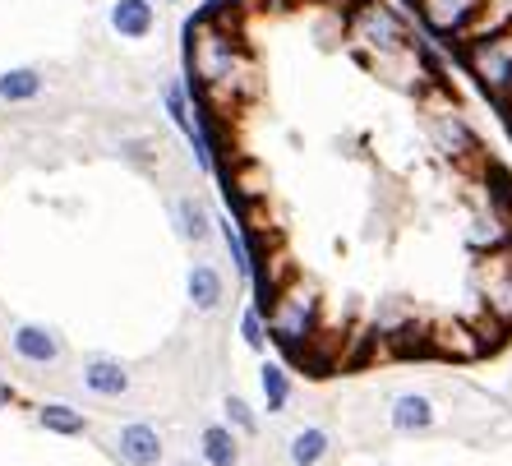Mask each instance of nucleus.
<instances>
[{
    "instance_id": "nucleus-6",
    "label": "nucleus",
    "mask_w": 512,
    "mask_h": 466,
    "mask_svg": "<svg viewBox=\"0 0 512 466\" xmlns=\"http://www.w3.org/2000/svg\"><path fill=\"white\" fill-rule=\"evenodd\" d=\"M480 291H485V314L512 328V250H494L480 263Z\"/></svg>"
},
{
    "instance_id": "nucleus-20",
    "label": "nucleus",
    "mask_w": 512,
    "mask_h": 466,
    "mask_svg": "<svg viewBox=\"0 0 512 466\" xmlns=\"http://www.w3.org/2000/svg\"><path fill=\"white\" fill-rule=\"evenodd\" d=\"M42 93V74L37 70H5L0 74V102H33Z\"/></svg>"
},
{
    "instance_id": "nucleus-11",
    "label": "nucleus",
    "mask_w": 512,
    "mask_h": 466,
    "mask_svg": "<svg viewBox=\"0 0 512 466\" xmlns=\"http://www.w3.org/2000/svg\"><path fill=\"white\" fill-rule=\"evenodd\" d=\"M79 379H84V388L93 397H125L134 388V379H130V370L120 365L116 356H88L84 360V370H79Z\"/></svg>"
},
{
    "instance_id": "nucleus-10",
    "label": "nucleus",
    "mask_w": 512,
    "mask_h": 466,
    "mask_svg": "<svg viewBox=\"0 0 512 466\" xmlns=\"http://www.w3.org/2000/svg\"><path fill=\"white\" fill-rule=\"evenodd\" d=\"M434 420H439V411H434V397L429 393H397L388 402V425L397 434H429Z\"/></svg>"
},
{
    "instance_id": "nucleus-25",
    "label": "nucleus",
    "mask_w": 512,
    "mask_h": 466,
    "mask_svg": "<svg viewBox=\"0 0 512 466\" xmlns=\"http://www.w3.org/2000/svg\"><path fill=\"white\" fill-rule=\"evenodd\" d=\"M508 120H512V102H508Z\"/></svg>"
},
{
    "instance_id": "nucleus-5",
    "label": "nucleus",
    "mask_w": 512,
    "mask_h": 466,
    "mask_svg": "<svg viewBox=\"0 0 512 466\" xmlns=\"http://www.w3.org/2000/svg\"><path fill=\"white\" fill-rule=\"evenodd\" d=\"M489 0H416L420 19L434 37H471V24H476V14L485 10Z\"/></svg>"
},
{
    "instance_id": "nucleus-14",
    "label": "nucleus",
    "mask_w": 512,
    "mask_h": 466,
    "mask_svg": "<svg viewBox=\"0 0 512 466\" xmlns=\"http://www.w3.org/2000/svg\"><path fill=\"white\" fill-rule=\"evenodd\" d=\"M333 453V434L323 430V425H300L286 443V462L291 466H323Z\"/></svg>"
},
{
    "instance_id": "nucleus-16",
    "label": "nucleus",
    "mask_w": 512,
    "mask_h": 466,
    "mask_svg": "<svg viewBox=\"0 0 512 466\" xmlns=\"http://www.w3.org/2000/svg\"><path fill=\"white\" fill-rule=\"evenodd\" d=\"M213 222H217V217L208 213V208H203L194 194H180V199H176V231L190 240V245H208V236H213Z\"/></svg>"
},
{
    "instance_id": "nucleus-18",
    "label": "nucleus",
    "mask_w": 512,
    "mask_h": 466,
    "mask_svg": "<svg viewBox=\"0 0 512 466\" xmlns=\"http://www.w3.org/2000/svg\"><path fill=\"white\" fill-rule=\"evenodd\" d=\"M37 425L47 434H60V439H74V434L88 430V416L79 407H70V402H42L37 407Z\"/></svg>"
},
{
    "instance_id": "nucleus-9",
    "label": "nucleus",
    "mask_w": 512,
    "mask_h": 466,
    "mask_svg": "<svg viewBox=\"0 0 512 466\" xmlns=\"http://www.w3.org/2000/svg\"><path fill=\"white\" fill-rule=\"evenodd\" d=\"M429 139H434V148H439L443 157H453V162H466V157L480 153V139L471 134V125H466L457 111H434V116H429Z\"/></svg>"
},
{
    "instance_id": "nucleus-2",
    "label": "nucleus",
    "mask_w": 512,
    "mask_h": 466,
    "mask_svg": "<svg viewBox=\"0 0 512 466\" xmlns=\"http://www.w3.org/2000/svg\"><path fill=\"white\" fill-rule=\"evenodd\" d=\"M190 74L217 97H227L236 79H250V65L240 56V42L231 37V28H213V19L190 24Z\"/></svg>"
},
{
    "instance_id": "nucleus-15",
    "label": "nucleus",
    "mask_w": 512,
    "mask_h": 466,
    "mask_svg": "<svg viewBox=\"0 0 512 466\" xmlns=\"http://www.w3.org/2000/svg\"><path fill=\"white\" fill-rule=\"evenodd\" d=\"M199 457L203 466H240V434L227 430V425H203Z\"/></svg>"
},
{
    "instance_id": "nucleus-24",
    "label": "nucleus",
    "mask_w": 512,
    "mask_h": 466,
    "mask_svg": "<svg viewBox=\"0 0 512 466\" xmlns=\"http://www.w3.org/2000/svg\"><path fill=\"white\" fill-rule=\"evenodd\" d=\"M14 402V388H5V383H0V407H10Z\"/></svg>"
},
{
    "instance_id": "nucleus-3",
    "label": "nucleus",
    "mask_w": 512,
    "mask_h": 466,
    "mask_svg": "<svg viewBox=\"0 0 512 466\" xmlns=\"http://www.w3.org/2000/svg\"><path fill=\"white\" fill-rule=\"evenodd\" d=\"M462 60H466V70L476 74V84L485 88L494 102L508 107L512 102V28L471 33L462 42Z\"/></svg>"
},
{
    "instance_id": "nucleus-7",
    "label": "nucleus",
    "mask_w": 512,
    "mask_h": 466,
    "mask_svg": "<svg viewBox=\"0 0 512 466\" xmlns=\"http://www.w3.org/2000/svg\"><path fill=\"white\" fill-rule=\"evenodd\" d=\"M111 443H116L120 466H162V457H167V448H162V430L148 425V420H130V425H120Z\"/></svg>"
},
{
    "instance_id": "nucleus-21",
    "label": "nucleus",
    "mask_w": 512,
    "mask_h": 466,
    "mask_svg": "<svg viewBox=\"0 0 512 466\" xmlns=\"http://www.w3.org/2000/svg\"><path fill=\"white\" fill-rule=\"evenodd\" d=\"M222 411H227V430H236L240 439H254V434H259V416H254V407L240 393H231L227 402H222Z\"/></svg>"
},
{
    "instance_id": "nucleus-8",
    "label": "nucleus",
    "mask_w": 512,
    "mask_h": 466,
    "mask_svg": "<svg viewBox=\"0 0 512 466\" xmlns=\"http://www.w3.org/2000/svg\"><path fill=\"white\" fill-rule=\"evenodd\" d=\"M10 347L24 365H37V370H47V365H56L65 356V342H60V333L47 328V323H19L10 333Z\"/></svg>"
},
{
    "instance_id": "nucleus-13",
    "label": "nucleus",
    "mask_w": 512,
    "mask_h": 466,
    "mask_svg": "<svg viewBox=\"0 0 512 466\" xmlns=\"http://www.w3.org/2000/svg\"><path fill=\"white\" fill-rule=\"evenodd\" d=\"M429 347H434V356H453V360L485 356V342H480V333L471 323H443V328H434Z\"/></svg>"
},
{
    "instance_id": "nucleus-19",
    "label": "nucleus",
    "mask_w": 512,
    "mask_h": 466,
    "mask_svg": "<svg viewBox=\"0 0 512 466\" xmlns=\"http://www.w3.org/2000/svg\"><path fill=\"white\" fill-rule=\"evenodd\" d=\"M259 388H263V402H268V411H273V416H282L286 402H291V374H286V365H277V360H263V365H259Z\"/></svg>"
},
{
    "instance_id": "nucleus-12",
    "label": "nucleus",
    "mask_w": 512,
    "mask_h": 466,
    "mask_svg": "<svg viewBox=\"0 0 512 466\" xmlns=\"http://www.w3.org/2000/svg\"><path fill=\"white\" fill-rule=\"evenodd\" d=\"M185 291H190L194 310L213 314V310H222V300H227V277L217 273L213 263H194L190 277H185Z\"/></svg>"
},
{
    "instance_id": "nucleus-4",
    "label": "nucleus",
    "mask_w": 512,
    "mask_h": 466,
    "mask_svg": "<svg viewBox=\"0 0 512 466\" xmlns=\"http://www.w3.org/2000/svg\"><path fill=\"white\" fill-rule=\"evenodd\" d=\"M351 42L365 51H374V60H388V56H406L411 51V33H406L402 14L379 5V0H360L351 10V24H346Z\"/></svg>"
},
{
    "instance_id": "nucleus-17",
    "label": "nucleus",
    "mask_w": 512,
    "mask_h": 466,
    "mask_svg": "<svg viewBox=\"0 0 512 466\" xmlns=\"http://www.w3.org/2000/svg\"><path fill=\"white\" fill-rule=\"evenodd\" d=\"M157 24V14L148 0H116L111 5V28H116L120 37H148Z\"/></svg>"
},
{
    "instance_id": "nucleus-1",
    "label": "nucleus",
    "mask_w": 512,
    "mask_h": 466,
    "mask_svg": "<svg viewBox=\"0 0 512 466\" xmlns=\"http://www.w3.org/2000/svg\"><path fill=\"white\" fill-rule=\"evenodd\" d=\"M263 319H268V337L286 351H305L314 333H319V287L305 277H286L268 291L263 300Z\"/></svg>"
},
{
    "instance_id": "nucleus-22",
    "label": "nucleus",
    "mask_w": 512,
    "mask_h": 466,
    "mask_svg": "<svg viewBox=\"0 0 512 466\" xmlns=\"http://www.w3.org/2000/svg\"><path fill=\"white\" fill-rule=\"evenodd\" d=\"M240 342H245L254 356L268 351V319H263V305H250V310L240 314Z\"/></svg>"
},
{
    "instance_id": "nucleus-23",
    "label": "nucleus",
    "mask_w": 512,
    "mask_h": 466,
    "mask_svg": "<svg viewBox=\"0 0 512 466\" xmlns=\"http://www.w3.org/2000/svg\"><path fill=\"white\" fill-rule=\"evenodd\" d=\"M167 111H171L176 130L185 134V139H194V134H199V120L190 116V102H185V88H180V84H167Z\"/></svg>"
}]
</instances>
